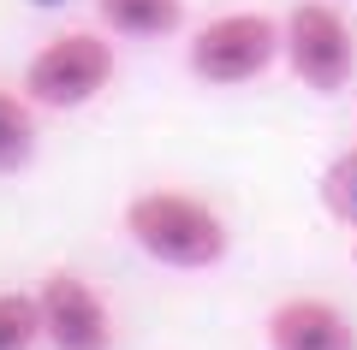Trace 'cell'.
<instances>
[{
	"label": "cell",
	"instance_id": "1",
	"mask_svg": "<svg viewBox=\"0 0 357 350\" xmlns=\"http://www.w3.org/2000/svg\"><path fill=\"white\" fill-rule=\"evenodd\" d=\"M119 220H126V238L155 267H173V273H208L232 250L220 208H208L191 190H137Z\"/></svg>",
	"mask_w": 357,
	"mask_h": 350
},
{
	"label": "cell",
	"instance_id": "2",
	"mask_svg": "<svg viewBox=\"0 0 357 350\" xmlns=\"http://www.w3.org/2000/svg\"><path fill=\"white\" fill-rule=\"evenodd\" d=\"M274 60H286V18L256 13V6L215 13L185 42V65L208 89H244V83L274 72Z\"/></svg>",
	"mask_w": 357,
	"mask_h": 350
},
{
	"label": "cell",
	"instance_id": "3",
	"mask_svg": "<svg viewBox=\"0 0 357 350\" xmlns=\"http://www.w3.org/2000/svg\"><path fill=\"white\" fill-rule=\"evenodd\" d=\"M114 83V42L107 30H60L24 65V95L48 113H77Z\"/></svg>",
	"mask_w": 357,
	"mask_h": 350
},
{
	"label": "cell",
	"instance_id": "4",
	"mask_svg": "<svg viewBox=\"0 0 357 350\" xmlns=\"http://www.w3.org/2000/svg\"><path fill=\"white\" fill-rule=\"evenodd\" d=\"M286 72L316 95H340L357 77V30L333 0H298L286 13Z\"/></svg>",
	"mask_w": 357,
	"mask_h": 350
},
{
	"label": "cell",
	"instance_id": "5",
	"mask_svg": "<svg viewBox=\"0 0 357 350\" xmlns=\"http://www.w3.org/2000/svg\"><path fill=\"white\" fill-rule=\"evenodd\" d=\"M42 303V338L54 350H114V309L84 273H48L36 291Z\"/></svg>",
	"mask_w": 357,
	"mask_h": 350
},
{
	"label": "cell",
	"instance_id": "6",
	"mask_svg": "<svg viewBox=\"0 0 357 350\" xmlns=\"http://www.w3.org/2000/svg\"><path fill=\"white\" fill-rule=\"evenodd\" d=\"M268 350H357V321L328 297H286L268 309Z\"/></svg>",
	"mask_w": 357,
	"mask_h": 350
},
{
	"label": "cell",
	"instance_id": "7",
	"mask_svg": "<svg viewBox=\"0 0 357 350\" xmlns=\"http://www.w3.org/2000/svg\"><path fill=\"white\" fill-rule=\"evenodd\" d=\"M107 36L126 42H167L185 30V0H96Z\"/></svg>",
	"mask_w": 357,
	"mask_h": 350
},
{
	"label": "cell",
	"instance_id": "8",
	"mask_svg": "<svg viewBox=\"0 0 357 350\" xmlns=\"http://www.w3.org/2000/svg\"><path fill=\"white\" fill-rule=\"evenodd\" d=\"M36 101L24 89H0V173H24L36 161Z\"/></svg>",
	"mask_w": 357,
	"mask_h": 350
},
{
	"label": "cell",
	"instance_id": "9",
	"mask_svg": "<svg viewBox=\"0 0 357 350\" xmlns=\"http://www.w3.org/2000/svg\"><path fill=\"white\" fill-rule=\"evenodd\" d=\"M36 344H42L36 291H0V350H36Z\"/></svg>",
	"mask_w": 357,
	"mask_h": 350
},
{
	"label": "cell",
	"instance_id": "10",
	"mask_svg": "<svg viewBox=\"0 0 357 350\" xmlns=\"http://www.w3.org/2000/svg\"><path fill=\"white\" fill-rule=\"evenodd\" d=\"M321 208L340 225L357 232V149H345V154L328 161V173H321Z\"/></svg>",
	"mask_w": 357,
	"mask_h": 350
},
{
	"label": "cell",
	"instance_id": "11",
	"mask_svg": "<svg viewBox=\"0 0 357 350\" xmlns=\"http://www.w3.org/2000/svg\"><path fill=\"white\" fill-rule=\"evenodd\" d=\"M351 262H357V244H351Z\"/></svg>",
	"mask_w": 357,
	"mask_h": 350
},
{
	"label": "cell",
	"instance_id": "12",
	"mask_svg": "<svg viewBox=\"0 0 357 350\" xmlns=\"http://www.w3.org/2000/svg\"><path fill=\"white\" fill-rule=\"evenodd\" d=\"M42 6H54V0H42Z\"/></svg>",
	"mask_w": 357,
	"mask_h": 350
}]
</instances>
